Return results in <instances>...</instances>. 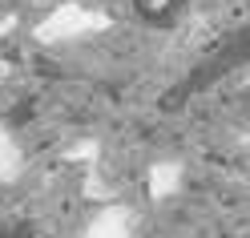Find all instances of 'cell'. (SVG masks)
I'll return each instance as SVG.
<instances>
[{"label":"cell","instance_id":"6da1fadb","mask_svg":"<svg viewBox=\"0 0 250 238\" xmlns=\"http://www.w3.org/2000/svg\"><path fill=\"white\" fill-rule=\"evenodd\" d=\"M250 65V21L230 28V33L214 44V49H206L190 69H186L174 85H169L162 93L158 109L162 113H178V109H186L194 97H202V93H210L214 85H222L226 77H234L238 69Z\"/></svg>","mask_w":250,"mask_h":238},{"label":"cell","instance_id":"7a4b0ae2","mask_svg":"<svg viewBox=\"0 0 250 238\" xmlns=\"http://www.w3.org/2000/svg\"><path fill=\"white\" fill-rule=\"evenodd\" d=\"M133 17L142 21L146 28L153 33H169V28H178L186 8H190V0H129Z\"/></svg>","mask_w":250,"mask_h":238},{"label":"cell","instance_id":"3957f363","mask_svg":"<svg viewBox=\"0 0 250 238\" xmlns=\"http://www.w3.org/2000/svg\"><path fill=\"white\" fill-rule=\"evenodd\" d=\"M0 238H37V222L8 218V222H0Z\"/></svg>","mask_w":250,"mask_h":238},{"label":"cell","instance_id":"277c9868","mask_svg":"<svg viewBox=\"0 0 250 238\" xmlns=\"http://www.w3.org/2000/svg\"><path fill=\"white\" fill-rule=\"evenodd\" d=\"M33 113H37V101L28 97V101H21V105L8 113V121H12V125H28V121H33Z\"/></svg>","mask_w":250,"mask_h":238}]
</instances>
